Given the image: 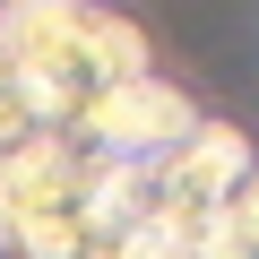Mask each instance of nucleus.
Returning a JSON list of instances; mask_svg holds the SVG:
<instances>
[{"mask_svg": "<svg viewBox=\"0 0 259 259\" xmlns=\"http://www.w3.org/2000/svg\"><path fill=\"white\" fill-rule=\"evenodd\" d=\"M0 61L44 130H69L104 87L139 78L156 52L121 9L95 0H0Z\"/></svg>", "mask_w": 259, "mask_h": 259, "instance_id": "1", "label": "nucleus"}, {"mask_svg": "<svg viewBox=\"0 0 259 259\" xmlns=\"http://www.w3.org/2000/svg\"><path fill=\"white\" fill-rule=\"evenodd\" d=\"M104 156L69 130H26L0 147V250L18 259H95L104 242Z\"/></svg>", "mask_w": 259, "mask_h": 259, "instance_id": "2", "label": "nucleus"}, {"mask_svg": "<svg viewBox=\"0 0 259 259\" xmlns=\"http://www.w3.org/2000/svg\"><path fill=\"white\" fill-rule=\"evenodd\" d=\"M250 173H259V164H250V139H242V130H233V121H199L182 147H164V156L147 164V190H156L147 216L173 225V233L190 242L207 216L233 207V190H242Z\"/></svg>", "mask_w": 259, "mask_h": 259, "instance_id": "3", "label": "nucleus"}, {"mask_svg": "<svg viewBox=\"0 0 259 259\" xmlns=\"http://www.w3.org/2000/svg\"><path fill=\"white\" fill-rule=\"evenodd\" d=\"M207 112L173 87V78H156V69H139V78H121V87H104L69 130L95 147V156H130V164H156L164 147H182L190 130H199Z\"/></svg>", "mask_w": 259, "mask_h": 259, "instance_id": "4", "label": "nucleus"}, {"mask_svg": "<svg viewBox=\"0 0 259 259\" xmlns=\"http://www.w3.org/2000/svg\"><path fill=\"white\" fill-rule=\"evenodd\" d=\"M26 130H35V112H26V95H18V78H9V61H0V147L26 139Z\"/></svg>", "mask_w": 259, "mask_h": 259, "instance_id": "5", "label": "nucleus"}, {"mask_svg": "<svg viewBox=\"0 0 259 259\" xmlns=\"http://www.w3.org/2000/svg\"><path fill=\"white\" fill-rule=\"evenodd\" d=\"M233 225H242V242H250V259H259V173L233 190Z\"/></svg>", "mask_w": 259, "mask_h": 259, "instance_id": "6", "label": "nucleus"}, {"mask_svg": "<svg viewBox=\"0 0 259 259\" xmlns=\"http://www.w3.org/2000/svg\"><path fill=\"white\" fill-rule=\"evenodd\" d=\"M95 259H112V250H95Z\"/></svg>", "mask_w": 259, "mask_h": 259, "instance_id": "7", "label": "nucleus"}]
</instances>
